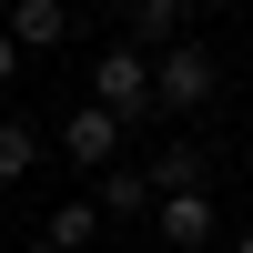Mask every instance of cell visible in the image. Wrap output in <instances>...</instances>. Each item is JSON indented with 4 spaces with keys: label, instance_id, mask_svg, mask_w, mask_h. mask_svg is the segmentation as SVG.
<instances>
[{
    "label": "cell",
    "instance_id": "obj_1",
    "mask_svg": "<svg viewBox=\"0 0 253 253\" xmlns=\"http://www.w3.org/2000/svg\"><path fill=\"white\" fill-rule=\"evenodd\" d=\"M91 101L122 122V132L152 122V112H162V101H152V51H142V41H112V51L91 61Z\"/></svg>",
    "mask_w": 253,
    "mask_h": 253
},
{
    "label": "cell",
    "instance_id": "obj_2",
    "mask_svg": "<svg viewBox=\"0 0 253 253\" xmlns=\"http://www.w3.org/2000/svg\"><path fill=\"white\" fill-rule=\"evenodd\" d=\"M152 101L162 112H203V101H213V51H203V41L152 51Z\"/></svg>",
    "mask_w": 253,
    "mask_h": 253
},
{
    "label": "cell",
    "instance_id": "obj_3",
    "mask_svg": "<svg viewBox=\"0 0 253 253\" xmlns=\"http://www.w3.org/2000/svg\"><path fill=\"white\" fill-rule=\"evenodd\" d=\"M61 162H81L91 182H101V172H122V122L101 112V101H81V112L61 122Z\"/></svg>",
    "mask_w": 253,
    "mask_h": 253
},
{
    "label": "cell",
    "instance_id": "obj_4",
    "mask_svg": "<svg viewBox=\"0 0 253 253\" xmlns=\"http://www.w3.org/2000/svg\"><path fill=\"white\" fill-rule=\"evenodd\" d=\"M91 203H101V223H152V213H162V193H152V172H142V162L101 172V182H91Z\"/></svg>",
    "mask_w": 253,
    "mask_h": 253
},
{
    "label": "cell",
    "instance_id": "obj_5",
    "mask_svg": "<svg viewBox=\"0 0 253 253\" xmlns=\"http://www.w3.org/2000/svg\"><path fill=\"white\" fill-rule=\"evenodd\" d=\"M0 31L41 61V51H61V41H71V0H10V20H0Z\"/></svg>",
    "mask_w": 253,
    "mask_h": 253
},
{
    "label": "cell",
    "instance_id": "obj_6",
    "mask_svg": "<svg viewBox=\"0 0 253 253\" xmlns=\"http://www.w3.org/2000/svg\"><path fill=\"white\" fill-rule=\"evenodd\" d=\"M152 233L172 243V253H203V243L223 233V223H213V193H172V203L152 213Z\"/></svg>",
    "mask_w": 253,
    "mask_h": 253
},
{
    "label": "cell",
    "instance_id": "obj_7",
    "mask_svg": "<svg viewBox=\"0 0 253 253\" xmlns=\"http://www.w3.org/2000/svg\"><path fill=\"white\" fill-rule=\"evenodd\" d=\"M132 31L142 51H172V41H193V0H132Z\"/></svg>",
    "mask_w": 253,
    "mask_h": 253
},
{
    "label": "cell",
    "instance_id": "obj_8",
    "mask_svg": "<svg viewBox=\"0 0 253 253\" xmlns=\"http://www.w3.org/2000/svg\"><path fill=\"white\" fill-rule=\"evenodd\" d=\"M142 172H152V193H162V203H172V193H203V152H193V142H162Z\"/></svg>",
    "mask_w": 253,
    "mask_h": 253
},
{
    "label": "cell",
    "instance_id": "obj_9",
    "mask_svg": "<svg viewBox=\"0 0 253 253\" xmlns=\"http://www.w3.org/2000/svg\"><path fill=\"white\" fill-rule=\"evenodd\" d=\"M91 233H101V203H91V193H81V203H61V213L41 223V243H51V253H81Z\"/></svg>",
    "mask_w": 253,
    "mask_h": 253
},
{
    "label": "cell",
    "instance_id": "obj_10",
    "mask_svg": "<svg viewBox=\"0 0 253 253\" xmlns=\"http://www.w3.org/2000/svg\"><path fill=\"white\" fill-rule=\"evenodd\" d=\"M41 162V142H31V122H0V182H20Z\"/></svg>",
    "mask_w": 253,
    "mask_h": 253
},
{
    "label": "cell",
    "instance_id": "obj_11",
    "mask_svg": "<svg viewBox=\"0 0 253 253\" xmlns=\"http://www.w3.org/2000/svg\"><path fill=\"white\" fill-rule=\"evenodd\" d=\"M20 71H31V51H20L10 31H0V81H20Z\"/></svg>",
    "mask_w": 253,
    "mask_h": 253
},
{
    "label": "cell",
    "instance_id": "obj_12",
    "mask_svg": "<svg viewBox=\"0 0 253 253\" xmlns=\"http://www.w3.org/2000/svg\"><path fill=\"white\" fill-rule=\"evenodd\" d=\"M20 253H51V243H20Z\"/></svg>",
    "mask_w": 253,
    "mask_h": 253
},
{
    "label": "cell",
    "instance_id": "obj_13",
    "mask_svg": "<svg viewBox=\"0 0 253 253\" xmlns=\"http://www.w3.org/2000/svg\"><path fill=\"white\" fill-rule=\"evenodd\" d=\"M233 253H253V233H243V243H233Z\"/></svg>",
    "mask_w": 253,
    "mask_h": 253
},
{
    "label": "cell",
    "instance_id": "obj_14",
    "mask_svg": "<svg viewBox=\"0 0 253 253\" xmlns=\"http://www.w3.org/2000/svg\"><path fill=\"white\" fill-rule=\"evenodd\" d=\"M0 20H10V0H0Z\"/></svg>",
    "mask_w": 253,
    "mask_h": 253
}]
</instances>
